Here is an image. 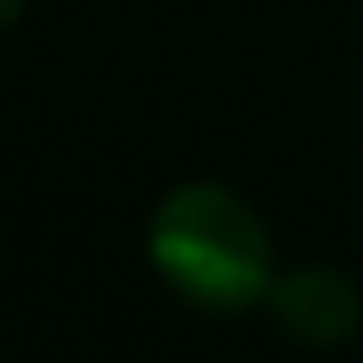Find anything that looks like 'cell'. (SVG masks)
<instances>
[{"mask_svg":"<svg viewBox=\"0 0 363 363\" xmlns=\"http://www.w3.org/2000/svg\"><path fill=\"white\" fill-rule=\"evenodd\" d=\"M150 257L177 294L203 310H240L272 289L262 219L225 187H177L150 219Z\"/></svg>","mask_w":363,"mask_h":363,"instance_id":"cell-1","label":"cell"},{"mask_svg":"<svg viewBox=\"0 0 363 363\" xmlns=\"http://www.w3.org/2000/svg\"><path fill=\"white\" fill-rule=\"evenodd\" d=\"M267 305L289 337L315 342V347H337V342H347L363 326L358 289L331 267H299L289 278H278L267 289Z\"/></svg>","mask_w":363,"mask_h":363,"instance_id":"cell-2","label":"cell"},{"mask_svg":"<svg viewBox=\"0 0 363 363\" xmlns=\"http://www.w3.org/2000/svg\"><path fill=\"white\" fill-rule=\"evenodd\" d=\"M22 6H27V0H0V27H11L16 16H22Z\"/></svg>","mask_w":363,"mask_h":363,"instance_id":"cell-3","label":"cell"}]
</instances>
